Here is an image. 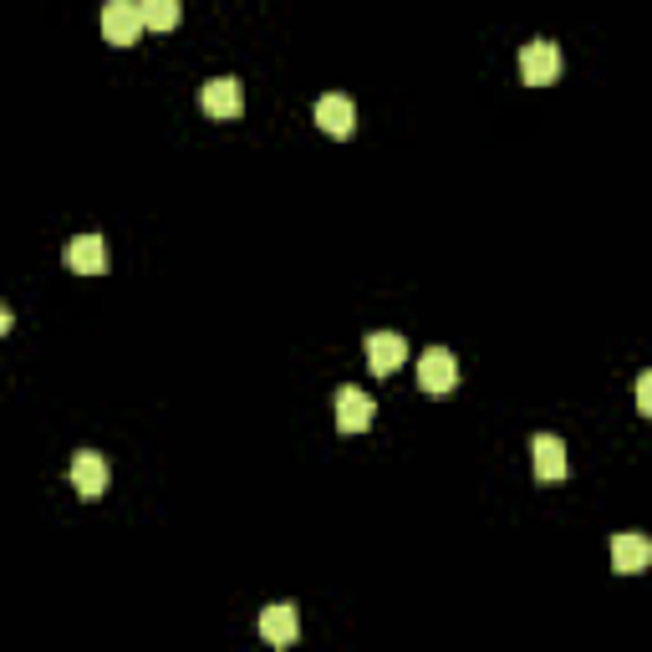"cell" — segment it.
Instances as JSON below:
<instances>
[{
  "mask_svg": "<svg viewBox=\"0 0 652 652\" xmlns=\"http://www.w3.org/2000/svg\"><path fill=\"white\" fill-rule=\"evenodd\" d=\"M144 31H148V21H144V6H138V0H108V6H102V37H108L112 47H134Z\"/></svg>",
  "mask_w": 652,
  "mask_h": 652,
  "instance_id": "cell-1",
  "label": "cell"
},
{
  "mask_svg": "<svg viewBox=\"0 0 652 652\" xmlns=\"http://www.w3.org/2000/svg\"><path fill=\"white\" fill-rule=\"evenodd\" d=\"M418 387L423 393H434V398L454 393V387H460V357H454L448 347H428L418 357Z\"/></svg>",
  "mask_w": 652,
  "mask_h": 652,
  "instance_id": "cell-2",
  "label": "cell"
},
{
  "mask_svg": "<svg viewBox=\"0 0 652 652\" xmlns=\"http://www.w3.org/2000/svg\"><path fill=\"white\" fill-rule=\"evenodd\" d=\"M520 77L531 87H551L561 77V47L556 41H525L520 47Z\"/></svg>",
  "mask_w": 652,
  "mask_h": 652,
  "instance_id": "cell-3",
  "label": "cell"
},
{
  "mask_svg": "<svg viewBox=\"0 0 652 652\" xmlns=\"http://www.w3.org/2000/svg\"><path fill=\"white\" fill-rule=\"evenodd\" d=\"M373 418H377V403L367 398L363 387H342L337 393V428L342 434H367L373 428Z\"/></svg>",
  "mask_w": 652,
  "mask_h": 652,
  "instance_id": "cell-4",
  "label": "cell"
},
{
  "mask_svg": "<svg viewBox=\"0 0 652 652\" xmlns=\"http://www.w3.org/2000/svg\"><path fill=\"white\" fill-rule=\"evenodd\" d=\"M61 260H67V270H77V276H102V270H108V245H102V235H72L67 250H61Z\"/></svg>",
  "mask_w": 652,
  "mask_h": 652,
  "instance_id": "cell-5",
  "label": "cell"
},
{
  "mask_svg": "<svg viewBox=\"0 0 652 652\" xmlns=\"http://www.w3.org/2000/svg\"><path fill=\"white\" fill-rule=\"evenodd\" d=\"M316 128L332 134V138H352V128H357V108H352V97H342V92L316 97Z\"/></svg>",
  "mask_w": 652,
  "mask_h": 652,
  "instance_id": "cell-6",
  "label": "cell"
},
{
  "mask_svg": "<svg viewBox=\"0 0 652 652\" xmlns=\"http://www.w3.org/2000/svg\"><path fill=\"white\" fill-rule=\"evenodd\" d=\"M403 363H408V342H403L398 332H373V337H367V367H373L377 377H393Z\"/></svg>",
  "mask_w": 652,
  "mask_h": 652,
  "instance_id": "cell-7",
  "label": "cell"
},
{
  "mask_svg": "<svg viewBox=\"0 0 652 652\" xmlns=\"http://www.w3.org/2000/svg\"><path fill=\"white\" fill-rule=\"evenodd\" d=\"M260 638L270 642V648H296V638H302V616H296V606L290 602H276L260 612Z\"/></svg>",
  "mask_w": 652,
  "mask_h": 652,
  "instance_id": "cell-8",
  "label": "cell"
},
{
  "mask_svg": "<svg viewBox=\"0 0 652 652\" xmlns=\"http://www.w3.org/2000/svg\"><path fill=\"white\" fill-rule=\"evenodd\" d=\"M67 474H72V490L82 500H102V490H108V460H102V454H92V448H82Z\"/></svg>",
  "mask_w": 652,
  "mask_h": 652,
  "instance_id": "cell-9",
  "label": "cell"
},
{
  "mask_svg": "<svg viewBox=\"0 0 652 652\" xmlns=\"http://www.w3.org/2000/svg\"><path fill=\"white\" fill-rule=\"evenodd\" d=\"M199 108L209 112V118H240L245 97H240V82L235 77H215V82L199 87Z\"/></svg>",
  "mask_w": 652,
  "mask_h": 652,
  "instance_id": "cell-10",
  "label": "cell"
},
{
  "mask_svg": "<svg viewBox=\"0 0 652 652\" xmlns=\"http://www.w3.org/2000/svg\"><path fill=\"white\" fill-rule=\"evenodd\" d=\"M612 566L622 571V576H638V571L652 566V541L638 531H622L612 535Z\"/></svg>",
  "mask_w": 652,
  "mask_h": 652,
  "instance_id": "cell-11",
  "label": "cell"
},
{
  "mask_svg": "<svg viewBox=\"0 0 652 652\" xmlns=\"http://www.w3.org/2000/svg\"><path fill=\"white\" fill-rule=\"evenodd\" d=\"M531 464L541 480H566L571 474V460H566V444L556 434H535L531 438Z\"/></svg>",
  "mask_w": 652,
  "mask_h": 652,
  "instance_id": "cell-12",
  "label": "cell"
},
{
  "mask_svg": "<svg viewBox=\"0 0 652 652\" xmlns=\"http://www.w3.org/2000/svg\"><path fill=\"white\" fill-rule=\"evenodd\" d=\"M148 31H174L179 26V0H138Z\"/></svg>",
  "mask_w": 652,
  "mask_h": 652,
  "instance_id": "cell-13",
  "label": "cell"
},
{
  "mask_svg": "<svg viewBox=\"0 0 652 652\" xmlns=\"http://www.w3.org/2000/svg\"><path fill=\"white\" fill-rule=\"evenodd\" d=\"M638 413L642 418H652V373L638 377Z\"/></svg>",
  "mask_w": 652,
  "mask_h": 652,
  "instance_id": "cell-14",
  "label": "cell"
}]
</instances>
